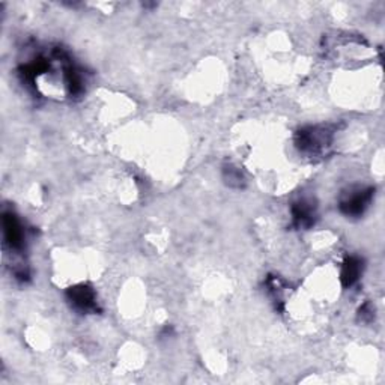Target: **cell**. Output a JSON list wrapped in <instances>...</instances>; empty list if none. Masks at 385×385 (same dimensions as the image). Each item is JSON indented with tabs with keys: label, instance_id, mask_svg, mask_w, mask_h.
Listing matches in <instances>:
<instances>
[{
	"label": "cell",
	"instance_id": "obj_2",
	"mask_svg": "<svg viewBox=\"0 0 385 385\" xmlns=\"http://www.w3.org/2000/svg\"><path fill=\"white\" fill-rule=\"evenodd\" d=\"M374 197V189H355L340 199V211L348 217H361Z\"/></svg>",
	"mask_w": 385,
	"mask_h": 385
},
{
	"label": "cell",
	"instance_id": "obj_6",
	"mask_svg": "<svg viewBox=\"0 0 385 385\" xmlns=\"http://www.w3.org/2000/svg\"><path fill=\"white\" fill-rule=\"evenodd\" d=\"M363 273V261L356 256H349L345 259L344 266H341V283H344L345 288H351L352 284L356 283V280L360 279Z\"/></svg>",
	"mask_w": 385,
	"mask_h": 385
},
{
	"label": "cell",
	"instance_id": "obj_5",
	"mask_svg": "<svg viewBox=\"0 0 385 385\" xmlns=\"http://www.w3.org/2000/svg\"><path fill=\"white\" fill-rule=\"evenodd\" d=\"M316 220V206L309 199H301L292 205V223L296 229H309Z\"/></svg>",
	"mask_w": 385,
	"mask_h": 385
},
{
	"label": "cell",
	"instance_id": "obj_4",
	"mask_svg": "<svg viewBox=\"0 0 385 385\" xmlns=\"http://www.w3.org/2000/svg\"><path fill=\"white\" fill-rule=\"evenodd\" d=\"M68 299L73 307L81 313H92L98 309L95 292L89 286H84V284L71 288L68 291Z\"/></svg>",
	"mask_w": 385,
	"mask_h": 385
},
{
	"label": "cell",
	"instance_id": "obj_7",
	"mask_svg": "<svg viewBox=\"0 0 385 385\" xmlns=\"http://www.w3.org/2000/svg\"><path fill=\"white\" fill-rule=\"evenodd\" d=\"M226 174H227V179H229V184L231 185H234V182H236L238 185L241 184L242 175H241V172H239L238 169H235V167H227L226 169Z\"/></svg>",
	"mask_w": 385,
	"mask_h": 385
},
{
	"label": "cell",
	"instance_id": "obj_3",
	"mask_svg": "<svg viewBox=\"0 0 385 385\" xmlns=\"http://www.w3.org/2000/svg\"><path fill=\"white\" fill-rule=\"evenodd\" d=\"M24 239H26V234L19 217L12 212H5L4 214L5 249H9L11 251H16V253H21L24 250Z\"/></svg>",
	"mask_w": 385,
	"mask_h": 385
},
{
	"label": "cell",
	"instance_id": "obj_1",
	"mask_svg": "<svg viewBox=\"0 0 385 385\" xmlns=\"http://www.w3.org/2000/svg\"><path fill=\"white\" fill-rule=\"evenodd\" d=\"M334 131L330 125L307 126L296 134V146L309 156H319L326 154L333 144Z\"/></svg>",
	"mask_w": 385,
	"mask_h": 385
}]
</instances>
